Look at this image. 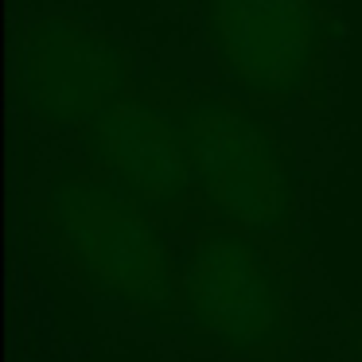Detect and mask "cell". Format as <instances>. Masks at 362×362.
Listing matches in <instances>:
<instances>
[{"label":"cell","mask_w":362,"mask_h":362,"mask_svg":"<svg viewBox=\"0 0 362 362\" xmlns=\"http://www.w3.org/2000/svg\"><path fill=\"white\" fill-rule=\"evenodd\" d=\"M78 160L110 183H117L172 238H191L203 226H211L191 187L175 117L152 74H141V86L133 94L121 98L90 129H82Z\"/></svg>","instance_id":"obj_5"},{"label":"cell","mask_w":362,"mask_h":362,"mask_svg":"<svg viewBox=\"0 0 362 362\" xmlns=\"http://www.w3.org/2000/svg\"><path fill=\"white\" fill-rule=\"evenodd\" d=\"M136 86L133 51L78 16H47L20 40V94L47 129L82 133Z\"/></svg>","instance_id":"obj_6"},{"label":"cell","mask_w":362,"mask_h":362,"mask_svg":"<svg viewBox=\"0 0 362 362\" xmlns=\"http://www.w3.org/2000/svg\"><path fill=\"white\" fill-rule=\"evenodd\" d=\"M148 74L175 117L191 187L206 222L296 245L300 172L281 113H269L180 71Z\"/></svg>","instance_id":"obj_1"},{"label":"cell","mask_w":362,"mask_h":362,"mask_svg":"<svg viewBox=\"0 0 362 362\" xmlns=\"http://www.w3.org/2000/svg\"><path fill=\"white\" fill-rule=\"evenodd\" d=\"M222 86L269 113L315 105L327 90V0H199Z\"/></svg>","instance_id":"obj_4"},{"label":"cell","mask_w":362,"mask_h":362,"mask_svg":"<svg viewBox=\"0 0 362 362\" xmlns=\"http://www.w3.org/2000/svg\"><path fill=\"white\" fill-rule=\"evenodd\" d=\"M40 211L59 261L90 296L160 327H175L180 257L172 234L117 183L82 160H66L51 172Z\"/></svg>","instance_id":"obj_2"},{"label":"cell","mask_w":362,"mask_h":362,"mask_svg":"<svg viewBox=\"0 0 362 362\" xmlns=\"http://www.w3.org/2000/svg\"><path fill=\"white\" fill-rule=\"evenodd\" d=\"M351 351H354V362H362V320H354L351 327Z\"/></svg>","instance_id":"obj_7"},{"label":"cell","mask_w":362,"mask_h":362,"mask_svg":"<svg viewBox=\"0 0 362 362\" xmlns=\"http://www.w3.org/2000/svg\"><path fill=\"white\" fill-rule=\"evenodd\" d=\"M296 245L203 226L180 253L175 331L242 362H288L296 339Z\"/></svg>","instance_id":"obj_3"}]
</instances>
